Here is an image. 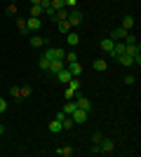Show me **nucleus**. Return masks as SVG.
<instances>
[{"mask_svg":"<svg viewBox=\"0 0 141 157\" xmlns=\"http://www.w3.org/2000/svg\"><path fill=\"white\" fill-rule=\"evenodd\" d=\"M96 145H99V152H101V155H111V152L115 150V141H113V138H106V136L101 138Z\"/></svg>","mask_w":141,"mask_h":157,"instance_id":"1","label":"nucleus"},{"mask_svg":"<svg viewBox=\"0 0 141 157\" xmlns=\"http://www.w3.org/2000/svg\"><path fill=\"white\" fill-rule=\"evenodd\" d=\"M66 21L71 24V28L78 26V24H82V12L78 10V7H71V10H68V19Z\"/></svg>","mask_w":141,"mask_h":157,"instance_id":"2","label":"nucleus"},{"mask_svg":"<svg viewBox=\"0 0 141 157\" xmlns=\"http://www.w3.org/2000/svg\"><path fill=\"white\" fill-rule=\"evenodd\" d=\"M64 54H66V52H64L61 47H49L42 56H45V59H49V61H54V59H64Z\"/></svg>","mask_w":141,"mask_h":157,"instance_id":"3","label":"nucleus"},{"mask_svg":"<svg viewBox=\"0 0 141 157\" xmlns=\"http://www.w3.org/2000/svg\"><path fill=\"white\" fill-rule=\"evenodd\" d=\"M73 101H75V105H78V108H80V110H92V101H89V98L87 96H80V94H75V98H73Z\"/></svg>","mask_w":141,"mask_h":157,"instance_id":"4","label":"nucleus"},{"mask_svg":"<svg viewBox=\"0 0 141 157\" xmlns=\"http://www.w3.org/2000/svg\"><path fill=\"white\" fill-rule=\"evenodd\" d=\"M40 26H42V19H40V17H28V19H26V28H28V33L40 31Z\"/></svg>","mask_w":141,"mask_h":157,"instance_id":"5","label":"nucleus"},{"mask_svg":"<svg viewBox=\"0 0 141 157\" xmlns=\"http://www.w3.org/2000/svg\"><path fill=\"white\" fill-rule=\"evenodd\" d=\"M71 120H73L75 124H85V122H87V110H80V108H75L73 115H71Z\"/></svg>","mask_w":141,"mask_h":157,"instance_id":"6","label":"nucleus"},{"mask_svg":"<svg viewBox=\"0 0 141 157\" xmlns=\"http://www.w3.org/2000/svg\"><path fill=\"white\" fill-rule=\"evenodd\" d=\"M127 28H122V26H115L113 31H111V40H125V35H127Z\"/></svg>","mask_w":141,"mask_h":157,"instance_id":"7","label":"nucleus"},{"mask_svg":"<svg viewBox=\"0 0 141 157\" xmlns=\"http://www.w3.org/2000/svg\"><path fill=\"white\" fill-rule=\"evenodd\" d=\"M66 68H68V73H71L73 78H78V75H82V66H80V61H73V63H68Z\"/></svg>","mask_w":141,"mask_h":157,"instance_id":"8","label":"nucleus"},{"mask_svg":"<svg viewBox=\"0 0 141 157\" xmlns=\"http://www.w3.org/2000/svg\"><path fill=\"white\" fill-rule=\"evenodd\" d=\"M64 68V59H54V61H49V71L47 73H52V75H57V73Z\"/></svg>","mask_w":141,"mask_h":157,"instance_id":"9","label":"nucleus"},{"mask_svg":"<svg viewBox=\"0 0 141 157\" xmlns=\"http://www.w3.org/2000/svg\"><path fill=\"white\" fill-rule=\"evenodd\" d=\"M57 78H59V82H64V85H68L73 75H71V73H68V68H66V66H64V68H61V71L57 73Z\"/></svg>","mask_w":141,"mask_h":157,"instance_id":"10","label":"nucleus"},{"mask_svg":"<svg viewBox=\"0 0 141 157\" xmlns=\"http://www.w3.org/2000/svg\"><path fill=\"white\" fill-rule=\"evenodd\" d=\"M66 42H68V45H71V47H75V45H78V42H80V35H78V33H75L73 28H71V31L66 33Z\"/></svg>","mask_w":141,"mask_h":157,"instance_id":"11","label":"nucleus"},{"mask_svg":"<svg viewBox=\"0 0 141 157\" xmlns=\"http://www.w3.org/2000/svg\"><path fill=\"white\" fill-rule=\"evenodd\" d=\"M120 26H122V28H127V31H132V28H134V17H132V14H125Z\"/></svg>","mask_w":141,"mask_h":157,"instance_id":"12","label":"nucleus"},{"mask_svg":"<svg viewBox=\"0 0 141 157\" xmlns=\"http://www.w3.org/2000/svg\"><path fill=\"white\" fill-rule=\"evenodd\" d=\"M54 152H57V155H59V157H71V155H73V148H71V145H64V148H57V150H54Z\"/></svg>","mask_w":141,"mask_h":157,"instance_id":"13","label":"nucleus"},{"mask_svg":"<svg viewBox=\"0 0 141 157\" xmlns=\"http://www.w3.org/2000/svg\"><path fill=\"white\" fill-rule=\"evenodd\" d=\"M75 108H78V105H75V101L71 98V101H66V105L61 108V113H64V115H73V110H75Z\"/></svg>","mask_w":141,"mask_h":157,"instance_id":"14","label":"nucleus"},{"mask_svg":"<svg viewBox=\"0 0 141 157\" xmlns=\"http://www.w3.org/2000/svg\"><path fill=\"white\" fill-rule=\"evenodd\" d=\"M115 61H118L120 66H134V61H132V56H129V54H120Z\"/></svg>","mask_w":141,"mask_h":157,"instance_id":"15","label":"nucleus"},{"mask_svg":"<svg viewBox=\"0 0 141 157\" xmlns=\"http://www.w3.org/2000/svg\"><path fill=\"white\" fill-rule=\"evenodd\" d=\"M113 45H115V40H111V38H104V40H101V49H104L106 54L113 49Z\"/></svg>","mask_w":141,"mask_h":157,"instance_id":"16","label":"nucleus"},{"mask_svg":"<svg viewBox=\"0 0 141 157\" xmlns=\"http://www.w3.org/2000/svg\"><path fill=\"white\" fill-rule=\"evenodd\" d=\"M68 10H71V7H61V10H57V17H54V19H57V21H66L68 19Z\"/></svg>","mask_w":141,"mask_h":157,"instance_id":"17","label":"nucleus"},{"mask_svg":"<svg viewBox=\"0 0 141 157\" xmlns=\"http://www.w3.org/2000/svg\"><path fill=\"white\" fill-rule=\"evenodd\" d=\"M57 28H59L61 35H66V33L71 31V24H68V21H57Z\"/></svg>","mask_w":141,"mask_h":157,"instance_id":"18","label":"nucleus"},{"mask_svg":"<svg viewBox=\"0 0 141 157\" xmlns=\"http://www.w3.org/2000/svg\"><path fill=\"white\" fill-rule=\"evenodd\" d=\"M92 66H94V71H99V73H101V71H106V68H108L106 59H96V61H94Z\"/></svg>","mask_w":141,"mask_h":157,"instance_id":"19","label":"nucleus"},{"mask_svg":"<svg viewBox=\"0 0 141 157\" xmlns=\"http://www.w3.org/2000/svg\"><path fill=\"white\" fill-rule=\"evenodd\" d=\"M47 42V38H42V35H33V38H31V45L33 47H42Z\"/></svg>","mask_w":141,"mask_h":157,"instance_id":"20","label":"nucleus"},{"mask_svg":"<svg viewBox=\"0 0 141 157\" xmlns=\"http://www.w3.org/2000/svg\"><path fill=\"white\" fill-rule=\"evenodd\" d=\"M42 12H45L42 5H31V17H40L42 19Z\"/></svg>","mask_w":141,"mask_h":157,"instance_id":"21","label":"nucleus"},{"mask_svg":"<svg viewBox=\"0 0 141 157\" xmlns=\"http://www.w3.org/2000/svg\"><path fill=\"white\" fill-rule=\"evenodd\" d=\"M49 7L52 10H61V7H66V2L64 0H49Z\"/></svg>","mask_w":141,"mask_h":157,"instance_id":"22","label":"nucleus"},{"mask_svg":"<svg viewBox=\"0 0 141 157\" xmlns=\"http://www.w3.org/2000/svg\"><path fill=\"white\" fill-rule=\"evenodd\" d=\"M49 131H54V134L61 131V122H59V120H52V122H49Z\"/></svg>","mask_w":141,"mask_h":157,"instance_id":"23","label":"nucleus"},{"mask_svg":"<svg viewBox=\"0 0 141 157\" xmlns=\"http://www.w3.org/2000/svg\"><path fill=\"white\" fill-rule=\"evenodd\" d=\"M38 66H40V71L47 73V71H49V59H45V56H42V59L38 61Z\"/></svg>","mask_w":141,"mask_h":157,"instance_id":"24","label":"nucleus"},{"mask_svg":"<svg viewBox=\"0 0 141 157\" xmlns=\"http://www.w3.org/2000/svg\"><path fill=\"white\" fill-rule=\"evenodd\" d=\"M64 59H66V63H73V61H78V54L68 52V54H64Z\"/></svg>","mask_w":141,"mask_h":157,"instance_id":"25","label":"nucleus"},{"mask_svg":"<svg viewBox=\"0 0 141 157\" xmlns=\"http://www.w3.org/2000/svg\"><path fill=\"white\" fill-rule=\"evenodd\" d=\"M19 94H21V96H24V98H26V96H31V87H28V85L19 87Z\"/></svg>","mask_w":141,"mask_h":157,"instance_id":"26","label":"nucleus"},{"mask_svg":"<svg viewBox=\"0 0 141 157\" xmlns=\"http://www.w3.org/2000/svg\"><path fill=\"white\" fill-rule=\"evenodd\" d=\"M17 28H19V31H24V33H28V28H26V19H17Z\"/></svg>","mask_w":141,"mask_h":157,"instance_id":"27","label":"nucleus"},{"mask_svg":"<svg viewBox=\"0 0 141 157\" xmlns=\"http://www.w3.org/2000/svg\"><path fill=\"white\" fill-rule=\"evenodd\" d=\"M45 17H49V19H54V17H57V10H52V7H45Z\"/></svg>","mask_w":141,"mask_h":157,"instance_id":"28","label":"nucleus"},{"mask_svg":"<svg viewBox=\"0 0 141 157\" xmlns=\"http://www.w3.org/2000/svg\"><path fill=\"white\" fill-rule=\"evenodd\" d=\"M5 14H7V17H14V14H17V7H14V5H7Z\"/></svg>","mask_w":141,"mask_h":157,"instance_id":"29","label":"nucleus"},{"mask_svg":"<svg viewBox=\"0 0 141 157\" xmlns=\"http://www.w3.org/2000/svg\"><path fill=\"white\" fill-rule=\"evenodd\" d=\"M101 138H104V134H101V131H94V134H92V141H94V143H99Z\"/></svg>","mask_w":141,"mask_h":157,"instance_id":"30","label":"nucleus"},{"mask_svg":"<svg viewBox=\"0 0 141 157\" xmlns=\"http://www.w3.org/2000/svg\"><path fill=\"white\" fill-rule=\"evenodd\" d=\"M10 94H12L14 98H21V94H19V87H12V89H10Z\"/></svg>","mask_w":141,"mask_h":157,"instance_id":"31","label":"nucleus"},{"mask_svg":"<svg viewBox=\"0 0 141 157\" xmlns=\"http://www.w3.org/2000/svg\"><path fill=\"white\" fill-rule=\"evenodd\" d=\"M5 110H7V101L0 96V113H5Z\"/></svg>","mask_w":141,"mask_h":157,"instance_id":"32","label":"nucleus"},{"mask_svg":"<svg viewBox=\"0 0 141 157\" xmlns=\"http://www.w3.org/2000/svg\"><path fill=\"white\" fill-rule=\"evenodd\" d=\"M125 85H134V75H125Z\"/></svg>","mask_w":141,"mask_h":157,"instance_id":"33","label":"nucleus"},{"mask_svg":"<svg viewBox=\"0 0 141 157\" xmlns=\"http://www.w3.org/2000/svg\"><path fill=\"white\" fill-rule=\"evenodd\" d=\"M66 2V7H78V0H64Z\"/></svg>","mask_w":141,"mask_h":157,"instance_id":"34","label":"nucleus"},{"mask_svg":"<svg viewBox=\"0 0 141 157\" xmlns=\"http://www.w3.org/2000/svg\"><path fill=\"white\" fill-rule=\"evenodd\" d=\"M42 0H31V5H40Z\"/></svg>","mask_w":141,"mask_h":157,"instance_id":"35","label":"nucleus"},{"mask_svg":"<svg viewBox=\"0 0 141 157\" xmlns=\"http://www.w3.org/2000/svg\"><path fill=\"white\" fill-rule=\"evenodd\" d=\"M2 134H5V124H0V136H2Z\"/></svg>","mask_w":141,"mask_h":157,"instance_id":"36","label":"nucleus"}]
</instances>
